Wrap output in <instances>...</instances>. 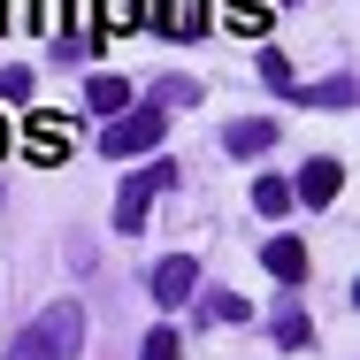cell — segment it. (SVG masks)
Listing matches in <instances>:
<instances>
[{"label":"cell","mask_w":360,"mask_h":360,"mask_svg":"<svg viewBox=\"0 0 360 360\" xmlns=\"http://www.w3.org/2000/svg\"><path fill=\"white\" fill-rule=\"evenodd\" d=\"M23 146H31V161H62V153H70V131H62V115H46V108H39V115L23 123Z\"/></svg>","instance_id":"5b68a950"},{"label":"cell","mask_w":360,"mask_h":360,"mask_svg":"<svg viewBox=\"0 0 360 360\" xmlns=\"http://www.w3.org/2000/svg\"><path fill=\"white\" fill-rule=\"evenodd\" d=\"M146 0H100V31H139Z\"/></svg>","instance_id":"7c38bea8"},{"label":"cell","mask_w":360,"mask_h":360,"mask_svg":"<svg viewBox=\"0 0 360 360\" xmlns=\"http://www.w3.org/2000/svg\"><path fill=\"white\" fill-rule=\"evenodd\" d=\"M222 146H230L238 161H253V153H269V146H276V123H230Z\"/></svg>","instance_id":"30bf717a"},{"label":"cell","mask_w":360,"mask_h":360,"mask_svg":"<svg viewBox=\"0 0 360 360\" xmlns=\"http://www.w3.org/2000/svg\"><path fill=\"white\" fill-rule=\"evenodd\" d=\"M253 200H261V215H284V207H291V184L261 176V184H253Z\"/></svg>","instance_id":"5bb4252c"},{"label":"cell","mask_w":360,"mask_h":360,"mask_svg":"<svg viewBox=\"0 0 360 360\" xmlns=\"http://www.w3.org/2000/svg\"><path fill=\"white\" fill-rule=\"evenodd\" d=\"M0 100H31V70H0Z\"/></svg>","instance_id":"ac0fdd59"},{"label":"cell","mask_w":360,"mask_h":360,"mask_svg":"<svg viewBox=\"0 0 360 360\" xmlns=\"http://www.w3.org/2000/svg\"><path fill=\"white\" fill-rule=\"evenodd\" d=\"M338 184H345V169H338V161H307V169H299V200H307V207H330V200H338Z\"/></svg>","instance_id":"52a82bcc"},{"label":"cell","mask_w":360,"mask_h":360,"mask_svg":"<svg viewBox=\"0 0 360 360\" xmlns=\"http://www.w3.org/2000/svg\"><path fill=\"white\" fill-rule=\"evenodd\" d=\"M84 108H92V115H123V108H131V84H123V77H92V84H84Z\"/></svg>","instance_id":"8fae6325"},{"label":"cell","mask_w":360,"mask_h":360,"mask_svg":"<svg viewBox=\"0 0 360 360\" xmlns=\"http://www.w3.org/2000/svg\"><path fill=\"white\" fill-rule=\"evenodd\" d=\"M161 108H123V123H108V139H100V153H115V161H131V153H153L161 146Z\"/></svg>","instance_id":"3957f363"},{"label":"cell","mask_w":360,"mask_h":360,"mask_svg":"<svg viewBox=\"0 0 360 360\" xmlns=\"http://www.w3.org/2000/svg\"><path fill=\"white\" fill-rule=\"evenodd\" d=\"M261 77H269V84H284V92H291V62H284V54H261Z\"/></svg>","instance_id":"ffe728a7"},{"label":"cell","mask_w":360,"mask_h":360,"mask_svg":"<svg viewBox=\"0 0 360 360\" xmlns=\"http://www.w3.org/2000/svg\"><path fill=\"white\" fill-rule=\"evenodd\" d=\"M84 353V314L77 307H46L31 330H15L8 360H77Z\"/></svg>","instance_id":"6da1fadb"},{"label":"cell","mask_w":360,"mask_h":360,"mask_svg":"<svg viewBox=\"0 0 360 360\" xmlns=\"http://www.w3.org/2000/svg\"><path fill=\"white\" fill-rule=\"evenodd\" d=\"M276 345H307V314H291V307L276 314Z\"/></svg>","instance_id":"2e32d148"},{"label":"cell","mask_w":360,"mask_h":360,"mask_svg":"<svg viewBox=\"0 0 360 360\" xmlns=\"http://www.w3.org/2000/svg\"><path fill=\"white\" fill-rule=\"evenodd\" d=\"M207 307H215L222 322H245V314H253V307H245V299H238V291H215V299H207Z\"/></svg>","instance_id":"e0dca14e"},{"label":"cell","mask_w":360,"mask_h":360,"mask_svg":"<svg viewBox=\"0 0 360 360\" xmlns=\"http://www.w3.org/2000/svg\"><path fill=\"white\" fill-rule=\"evenodd\" d=\"M70 15H77V0H39V31H62Z\"/></svg>","instance_id":"9a60e30c"},{"label":"cell","mask_w":360,"mask_h":360,"mask_svg":"<svg viewBox=\"0 0 360 360\" xmlns=\"http://www.w3.org/2000/svg\"><path fill=\"white\" fill-rule=\"evenodd\" d=\"M161 184H176V169H169V161H153V169H139V176L123 184V200H115V230H123V238H139V230H146L153 192H161Z\"/></svg>","instance_id":"7a4b0ae2"},{"label":"cell","mask_w":360,"mask_h":360,"mask_svg":"<svg viewBox=\"0 0 360 360\" xmlns=\"http://www.w3.org/2000/svg\"><path fill=\"white\" fill-rule=\"evenodd\" d=\"M8 139H15V131H8V115H0V153H8Z\"/></svg>","instance_id":"44dd1931"},{"label":"cell","mask_w":360,"mask_h":360,"mask_svg":"<svg viewBox=\"0 0 360 360\" xmlns=\"http://www.w3.org/2000/svg\"><path fill=\"white\" fill-rule=\"evenodd\" d=\"M261 261H269V276H284V284L307 276V245H299V238H269V245H261Z\"/></svg>","instance_id":"9c48e42d"},{"label":"cell","mask_w":360,"mask_h":360,"mask_svg":"<svg viewBox=\"0 0 360 360\" xmlns=\"http://www.w3.org/2000/svg\"><path fill=\"white\" fill-rule=\"evenodd\" d=\"M192 284H200V269H192L184 253L153 269V299H161V307H184V299H192Z\"/></svg>","instance_id":"8992f818"},{"label":"cell","mask_w":360,"mask_h":360,"mask_svg":"<svg viewBox=\"0 0 360 360\" xmlns=\"http://www.w3.org/2000/svg\"><path fill=\"white\" fill-rule=\"evenodd\" d=\"M39 23V0H0V31H31Z\"/></svg>","instance_id":"4fadbf2b"},{"label":"cell","mask_w":360,"mask_h":360,"mask_svg":"<svg viewBox=\"0 0 360 360\" xmlns=\"http://www.w3.org/2000/svg\"><path fill=\"white\" fill-rule=\"evenodd\" d=\"M222 23H230L238 39H261V31L276 23V0H230V8H222Z\"/></svg>","instance_id":"ba28073f"},{"label":"cell","mask_w":360,"mask_h":360,"mask_svg":"<svg viewBox=\"0 0 360 360\" xmlns=\"http://www.w3.org/2000/svg\"><path fill=\"white\" fill-rule=\"evenodd\" d=\"M146 360H176V330H153L146 338Z\"/></svg>","instance_id":"d6986e66"},{"label":"cell","mask_w":360,"mask_h":360,"mask_svg":"<svg viewBox=\"0 0 360 360\" xmlns=\"http://www.w3.org/2000/svg\"><path fill=\"white\" fill-rule=\"evenodd\" d=\"M146 23H161L169 39H200L207 31V0H161V8H146Z\"/></svg>","instance_id":"277c9868"}]
</instances>
